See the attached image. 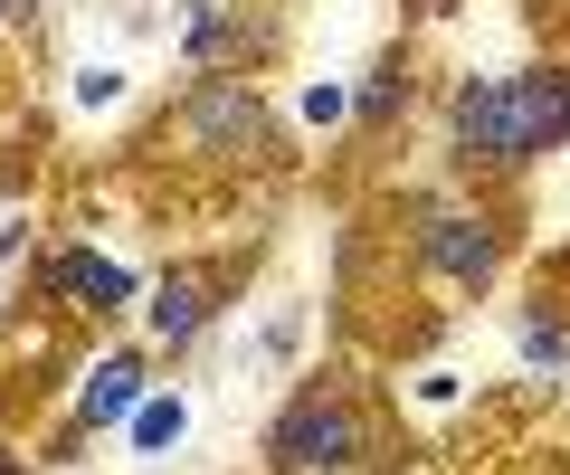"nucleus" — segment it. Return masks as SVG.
<instances>
[{"label": "nucleus", "instance_id": "1", "mask_svg": "<svg viewBox=\"0 0 570 475\" xmlns=\"http://www.w3.org/2000/svg\"><path fill=\"white\" fill-rule=\"evenodd\" d=\"M561 144H570V67H523V77L456 86V162L466 171H523Z\"/></svg>", "mask_w": 570, "mask_h": 475}, {"label": "nucleus", "instance_id": "2", "mask_svg": "<svg viewBox=\"0 0 570 475\" xmlns=\"http://www.w3.org/2000/svg\"><path fill=\"white\" fill-rule=\"evenodd\" d=\"M266 466L285 475H333V466H362V418H352L343 390H295L276 418H266Z\"/></svg>", "mask_w": 570, "mask_h": 475}, {"label": "nucleus", "instance_id": "3", "mask_svg": "<svg viewBox=\"0 0 570 475\" xmlns=\"http://www.w3.org/2000/svg\"><path fill=\"white\" fill-rule=\"evenodd\" d=\"M419 257L448 286H485L494 276V219H475V209H428L419 219Z\"/></svg>", "mask_w": 570, "mask_h": 475}, {"label": "nucleus", "instance_id": "4", "mask_svg": "<svg viewBox=\"0 0 570 475\" xmlns=\"http://www.w3.org/2000/svg\"><path fill=\"white\" fill-rule=\"evenodd\" d=\"M181 125L200 133L209 152H257L266 144V105H257V86L209 77V86H190V115H181Z\"/></svg>", "mask_w": 570, "mask_h": 475}, {"label": "nucleus", "instance_id": "5", "mask_svg": "<svg viewBox=\"0 0 570 475\" xmlns=\"http://www.w3.org/2000/svg\"><path fill=\"white\" fill-rule=\"evenodd\" d=\"M134 409H142V362L134 352H105L96 372H86V390H77V428H115Z\"/></svg>", "mask_w": 570, "mask_h": 475}, {"label": "nucleus", "instance_id": "6", "mask_svg": "<svg viewBox=\"0 0 570 475\" xmlns=\"http://www.w3.org/2000/svg\"><path fill=\"white\" fill-rule=\"evenodd\" d=\"M39 286L48 295H86L96 314H115V305H134V267H115V257H58V267H39Z\"/></svg>", "mask_w": 570, "mask_h": 475}, {"label": "nucleus", "instance_id": "7", "mask_svg": "<svg viewBox=\"0 0 570 475\" xmlns=\"http://www.w3.org/2000/svg\"><path fill=\"white\" fill-rule=\"evenodd\" d=\"M209 314H219V305H209V276L200 267H171L163 295H153V333L181 352V343H200V333H209Z\"/></svg>", "mask_w": 570, "mask_h": 475}, {"label": "nucleus", "instance_id": "8", "mask_svg": "<svg viewBox=\"0 0 570 475\" xmlns=\"http://www.w3.org/2000/svg\"><path fill=\"white\" fill-rule=\"evenodd\" d=\"M400 105H409V58H400V48H390V58L371 67V86H362V96H352V115H362V125L381 133L390 115H400Z\"/></svg>", "mask_w": 570, "mask_h": 475}, {"label": "nucleus", "instance_id": "9", "mask_svg": "<svg viewBox=\"0 0 570 475\" xmlns=\"http://www.w3.org/2000/svg\"><path fill=\"white\" fill-rule=\"evenodd\" d=\"M513 352H523L532 372H570V324L561 314H523L513 324Z\"/></svg>", "mask_w": 570, "mask_h": 475}, {"label": "nucleus", "instance_id": "10", "mask_svg": "<svg viewBox=\"0 0 570 475\" xmlns=\"http://www.w3.org/2000/svg\"><path fill=\"white\" fill-rule=\"evenodd\" d=\"M190 428V399H142L134 409V447H181Z\"/></svg>", "mask_w": 570, "mask_h": 475}, {"label": "nucleus", "instance_id": "11", "mask_svg": "<svg viewBox=\"0 0 570 475\" xmlns=\"http://www.w3.org/2000/svg\"><path fill=\"white\" fill-rule=\"evenodd\" d=\"M352 115V86H305V125H343Z\"/></svg>", "mask_w": 570, "mask_h": 475}, {"label": "nucleus", "instance_id": "12", "mask_svg": "<svg viewBox=\"0 0 570 475\" xmlns=\"http://www.w3.org/2000/svg\"><path fill=\"white\" fill-rule=\"evenodd\" d=\"M0 475H20V456H0Z\"/></svg>", "mask_w": 570, "mask_h": 475}, {"label": "nucleus", "instance_id": "13", "mask_svg": "<svg viewBox=\"0 0 570 475\" xmlns=\"http://www.w3.org/2000/svg\"><path fill=\"white\" fill-rule=\"evenodd\" d=\"M0 20H10V0H0Z\"/></svg>", "mask_w": 570, "mask_h": 475}]
</instances>
